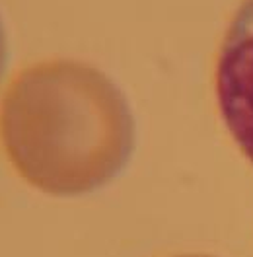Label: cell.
<instances>
[{
  "mask_svg": "<svg viewBox=\"0 0 253 257\" xmlns=\"http://www.w3.org/2000/svg\"><path fill=\"white\" fill-rule=\"evenodd\" d=\"M2 135L18 172L53 195L97 189L125 164L131 115L101 74L80 64H45L14 84Z\"/></svg>",
  "mask_w": 253,
  "mask_h": 257,
  "instance_id": "cell-1",
  "label": "cell"
},
{
  "mask_svg": "<svg viewBox=\"0 0 253 257\" xmlns=\"http://www.w3.org/2000/svg\"><path fill=\"white\" fill-rule=\"evenodd\" d=\"M218 107L241 152L253 164V0L232 20L216 66Z\"/></svg>",
  "mask_w": 253,
  "mask_h": 257,
  "instance_id": "cell-2",
  "label": "cell"
},
{
  "mask_svg": "<svg viewBox=\"0 0 253 257\" xmlns=\"http://www.w3.org/2000/svg\"><path fill=\"white\" fill-rule=\"evenodd\" d=\"M185 257H205V255H185Z\"/></svg>",
  "mask_w": 253,
  "mask_h": 257,
  "instance_id": "cell-3",
  "label": "cell"
}]
</instances>
